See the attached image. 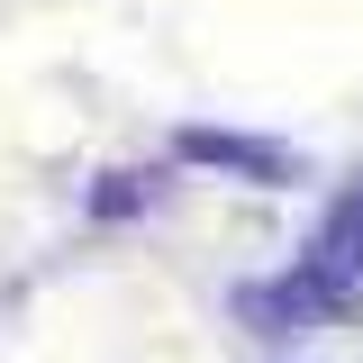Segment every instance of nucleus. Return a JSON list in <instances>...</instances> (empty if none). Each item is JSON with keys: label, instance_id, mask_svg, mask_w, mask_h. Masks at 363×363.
I'll use <instances>...</instances> for the list:
<instances>
[{"label": "nucleus", "instance_id": "f257e3e1", "mask_svg": "<svg viewBox=\"0 0 363 363\" xmlns=\"http://www.w3.org/2000/svg\"><path fill=\"white\" fill-rule=\"evenodd\" d=\"M345 309V281H327L318 264L281 272V281H236V318L255 327V336H309L327 318Z\"/></svg>", "mask_w": 363, "mask_h": 363}, {"label": "nucleus", "instance_id": "f03ea898", "mask_svg": "<svg viewBox=\"0 0 363 363\" xmlns=\"http://www.w3.org/2000/svg\"><path fill=\"white\" fill-rule=\"evenodd\" d=\"M173 155H182V164H209V173H245V182H264V191L300 182V155H291V145H272V136H236V128H182Z\"/></svg>", "mask_w": 363, "mask_h": 363}, {"label": "nucleus", "instance_id": "7ed1b4c3", "mask_svg": "<svg viewBox=\"0 0 363 363\" xmlns=\"http://www.w3.org/2000/svg\"><path fill=\"white\" fill-rule=\"evenodd\" d=\"M318 272H327V281L363 272V182H345V191H336V209L318 218Z\"/></svg>", "mask_w": 363, "mask_h": 363}, {"label": "nucleus", "instance_id": "20e7f679", "mask_svg": "<svg viewBox=\"0 0 363 363\" xmlns=\"http://www.w3.org/2000/svg\"><path fill=\"white\" fill-rule=\"evenodd\" d=\"M91 209H100V218H128V209H145V173H100Z\"/></svg>", "mask_w": 363, "mask_h": 363}]
</instances>
